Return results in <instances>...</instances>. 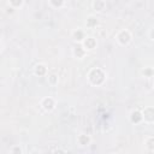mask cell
<instances>
[{
	"mask_svg": "<svg viewBox=\"0 0 154 154\" xmlns=\"http://www.w3.org/2000/svg\"><path fill=\"white\" fill-rule=\"evenodd\" d=\"M41 103H42V106H43V108H45L46 111H52V109L54 108V106H55V102H54V100H53L52 97H46V99H43Z\"/></svg>",
	"mask_w": 154,
	"mask_h": 154,
	"instance_id": "2",
	"label": "cell"
},
{
	"mask_svg": "<svg viewBox=\"0 0 154 154\" xmlns=\"http://www.w3.org/2000/svg\"><path fill=\"white\" fill-rule=\"evenodd\" d=\"M11 154H22V149L18 147V146H14V147H12L11 148V152H10Z\"/></svg>",
	"mask_w": 154,
	"mask_h": 154,
	"instance_id": "7",
	"label": "cell"
},
{
	"mask_svg": "<svg viewBox=\"0 0 154 154\" xmlns=\"http://www.w3.org/2000/svg\"><path fill=\"white\" fill-rule=\"evenodd\" d=\"M35 73H36V75H40V76H41V75H45V73H46V67H45V65H41V64H40V65H36V66H35Z\"/></svg>",
	"mask_w": 154,
	"mask_h": 154,
	"instance_id": "5",
	"label": "cell"
},
{
	"mask_svg": "<svg viewBox=\"0 0 154 154\" xmlns=\"http://www.w3.org/2000/svg\"><path fill=\"white\" fill-rule=\"evenodd\" d=\"M51 4H54V5H57V6H61L64 2H63V1H60V2H53V1H51Z\"/></svg>",
	"mask_w": 154,
	"mask_h": 154,
	"instance_id": "8",
	"label": "cell"
},
{
	"mask_svg": "<svg viewBox=\"0 0 154 154\" xmlns=\"http://www.w3.org/2000/svg\"><path fill=\"white\" fill-rule=\"evenodd\" d=\"M146 143H147V147H148V149H150V150H154V137H150V138H148Z\"/></svg>",
	"mask_w": 154,
	"mask_h": 154,
	"instance_id": "6",
	"label": "cell"
},
{
	"mask_svg": "<svg viewBox=\"0 0 154 154\" xmlns=\"http://www.w3.org/2000/svg\"><path fill=\"white\" fill-rule=\"evenodd\" d=\"M150 36H152V38H154V29L150 31Z\"/></svg>",
	"mask_w": 154,
	"mask_h": 154,
	"instance_id": "9",
	"label": "cell"
},
{
	"mask_svg": "<svg viewBox=\"0 0 154 154\" xmlns=\"http://www.w3.org/2000/svg\"><path fill=\"white\" fill-rule=\"evenodd\" d=\"M130 118H131V122H132V123H138L140 120L143 119L142 113H140V111H132Z\"/></svg>",
	"mask_w": 154,
	"mask_h": 154,
	"instance_id": "4",
	"label": "cell"
},
{
	"mask_svg": "<svg viewBox=\"0 0 154 154\" xmlns=\"http://www.w3.org/2000/svg\"><path fill=\"white\" fill-rule=\"evenodd\" d=\"M83 46H84V49H93L96 46V41H95L94 37H85L84 42H83Z\"/></svg>",
	"mask_w": 154,
	"mask_h": 154,
	"instance_id": "3",
	"label": "cell"
},
{
	"mask_svg": "<svg viewBox=\"0 0 154 154\" xmlns=\"http://www.w3.org/2000/svg\"><path fill=\"white\" fill-rule=\"evenodd\" d=\"M117 40H118V42L122 43V45H128L129 41L131 40V35H130V32H129L128 30H122V31L118 32Z\"/></svg>",
	"mask_w": 154,
	"mask_h": 154,
	"instance_id": "1",
	"label": "cell"
}]
</instances>
